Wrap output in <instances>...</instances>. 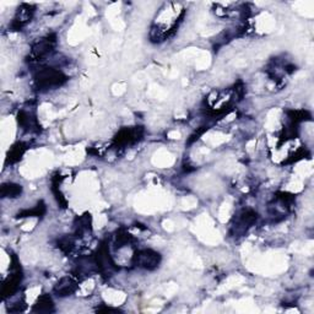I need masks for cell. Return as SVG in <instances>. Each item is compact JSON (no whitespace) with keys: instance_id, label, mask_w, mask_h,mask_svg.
<instances>
[{"instance_id":"5","label":"cell","mask_w":314,"mask_h":314,"mask_svg":"<svg viewBox=\"0 0 314 314\" xmlns=\"http://www.w3.org/2000/svg\"><path fill=\"white\" fill-rule=\"evenodd\" d=\"M21 193V187L20 186H14L10 184V188L8 187H3V195L10 196V198H15L16 195Z\"/></svg>"},{"instance_id":"4","label":"cell","mask_w":314,"mask_h":314,"mask_svg":"<svg viewBox=\"0 0 314 314\" xmlns=\"http://www.w3.org/2000/svg\"><path fill=\"white\" fill-rule=\"evenodd\" d=\"M53 309V302L49 296H42L35 304L36 312H52Z\"/></svg>"},{"instance_id":"3","label":"cell","mask_w":314,"mask_h":314,"mask_svg":"<svg viewBox=\"0 0 314 314\" xmlns=\"http://www.w3.org/2000/svg\"><path fill=\"white\" fill-rule=\"evenodd\" d=\"M75 289H76L75 281H74L73 279H70V277H64V279H62V281L57 285L54 291H56V293L58 294V296L64 297L73 293V292L75 291Z\"/></svg>"},{"instance_id":"2","label":"cell","mask_w":314,"mask_h":314,"mask_svg":"<svg viewBox=\"0 0 314 314\" xmlns=\"http://www.w3.org/2000/svg\"><path fill=\"white\" fill-rule=\"evenodd\" d=\"M160 256L159 253L152 251H143L136 253L135 255V263L138 267L145 268V269H155L160 263Z\"/></svg>"},{"instance_id":"1","label":"cell","mask_w":314,"mask_h":314,"mask_svg":"<svg viewBox=\"0 0 314 314\" xmlns=\"http://www.w3.org/2000/svg\"><path fill=\"white\" fill-rule=\"evenodd\" d=\"M36 80H37L38 86H42V87H52V86L61 85L63 81H65V76L58 70L45 69V70L40 71Z\"/></svg>"}]
</instances>
